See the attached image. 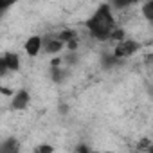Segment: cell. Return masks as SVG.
Wrapping results in <instances>:
<instances>
[{
    "label": "cell",
    "mask_w": 153,
    "mask_h": 153,
    "mask_svg": "<svg viewBox=\"0 0 153 153\" xmlns=\"http://www.w3.org/2000/svg\"><path fill=\"white\" fill-rule=\"evenodd\" d=\"M131 2H135V0H115V6L124 7V6H128V4H131Z\"/></svg>",
    "instance_id": "cell-8"
},
{
    "label": "cell",
    "mask_w": 153,
    "mask_h": 153,
    "mask_svg": "<svg viewBox=\"0 0 153 153\" xmlns=\"http://www.w3.org/2000/svg\"><path fill=\"white\" fill-rule=\"evenodd\" d=\"M139 43L137 42H133V40H124V42H121L117 47H115V52H114V56L115 58H130L131 54H135L137 51H139Z\"/></svg>",
    "instance_id": "cell-2"
},
{
    "label": "cell",
    "mask_w": 153,
    "mask_h": 153,
    "mask_svg": "<svg viewBox=\"0 0 153 153\" xmlns=\"http://www.w3.org/2000/svg\"><path fill=\"white\" fill-rule=\"evenodd\" d=\"M63 47V42L59 40V38H49L47 42H45V52H58L59 49Z\"/></svg>",
    "instance_id": "cell-5"
},
{
    "label": "cell",
    "mask_w": 153,
    "mask_h": 153,
    "mask_svg": "<svg viewBox=\"0 0 153 153\" xmlns=\"http://www.w3.org/2000/svg\"><path fill=\"white\" fill-rule=\"evenodd\" d=\"M151 7H153V4H151V2H148V4L144 6V13H146L148 20H151Z\"/></svg>",
    "instance_id": "cell-6"
},
{
    "label": "cell",
    "mask_w": 153,
    "mask_h": 153,
    "mask_svg": "<svg viewBox=\"0 0 153 153\" xmlns=\"http://www.w3.org/2000/svg\"><path fill=\"white\" fill-rule=\"evenodd\" d=\"M15 2V0H0V9H4V7H7V6H11Z\"/></svg>",
    "instance_id": "cell-9"
},
{
    "label": "cell",
    "mask_w": 153,
    "mask_h": 153,
    "mask_svg": "<svg viewBox=\"0 0 153 153\" xmlns=\"http://www.w3.org/2000/svg\"><path fill=\"white\" fill-rule=\"evenodd\" d=\"M0 74H2V70H0Z\"/></svg>",
    "instance_id": "cell-11"
},
{
    "label": "cell",
    "mask_w": 153,
    "mask_h": 153,
    "mask_svg": "<svg viewBox=\"0 0 153 153\" xmlns=\"http://www.w3.org/2000/svg\"><path fill=\"white\" fill-rule=\"evenodd\" d=\"M114 27H115V22H114V16H112L108 6H101V7L94 13V16L88 20V29H90V33H92L96 38H99V40L110 38V33H112Z\"/></svg>",
    "instance_id": "cell-1"
},
{
    "label": "cell",
    "mask_w": 153,
    "mask_h": 153,
    "mask_svg": "<svg viewBox=\"0 0 153 153\" xmlns=\"http://www.w3.org/2000/svg\"><path fill=\"white\" fill-rule=\"evenodd\" d=\"M0 149H2V151H7V149H13V151H15V149H16V144H13V142H6V144H4L2 148H0Z\"/></svg>",
    "instance_id": "cell-7"
},
{
    "label": "cell",
    "mask_w": 153,
    "mask_h": 153,
    "mask_svg": "<svg viewBox=\"0 0 153 153\" xmlns=\"http://www.w3.org/2000/svg\"><path fill=\"white\" fill-rule=\"evenodd\" d=\"M42 49V38L40 36H31L27 42H25V52L29 56H36Z\"/></svg>",
    "instance_id": "cell-3"
},
{
    "label": "cell",
    "mask_w": 153,
    "mask_h": 153,
    "mask_svg": "<svg viewBox=\"0 0 153 153\" xmlns=\"http://www.w3.org/2000/svg\"><path fill=\"white\" fill-rule=\"evenodd\" d=\"M27 103H29V94L27 92H18L15 97H13V106L15 108H18V110H24L25 106H27Z\"/></svg>",
    "instance_id": "cell-4"
},
{
    "label": "cell",
    "mask_w": 153,
    "mask_h": 153,
    "mask_svg": "<svg viewBox=\"0 0 153 153\" xmlns=\"http://www.w3.org/2000/svg\"><path fill=\"white\" fill-rule=\"evenodd\" d=\"M51 149H52L51 146H42V148H40V151H51Z\"/></svg>",
    "instance_id": "cell-10"
}]
</instances>
